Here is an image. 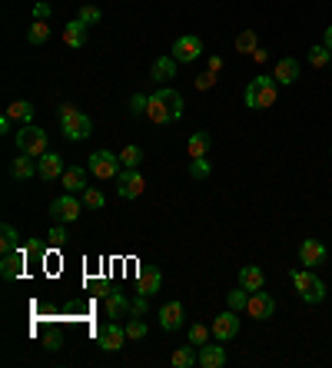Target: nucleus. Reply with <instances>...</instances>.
I'll list each match as a JSON object with an SVG mask.
<instances>
[{
	"label": "nucleus",
	"instance_id": "7",
	"mask_svg": "<svg viewBox=\"0 0 332 368\" xmlns=\"http://www.w3.org/2000/svg\"><path fill=\"white\" fill-rule=\"evenodd\" d=\"M80 213H83V199H76V193H67V196H60V199H54L50 203V216H54L56 222H76L80 219Z\"/></svg>",
	"mask_w": 332,
	"mask_h": 368
},
{
	"label": "nucleus",
	"instance_id": "6",
	"mask_svg": "<svg viewBox=\"0 0 332 368\" xmlns=\"http://www.w3.org/2000/svg\"><path fill=\"white\" fill-rule=\"evenodd\" d=\"M143 189H147V180L140 176V169H120V176H116V196L120 199H140L143 196Z\"/></svg>",
	"mask_w": 332,
	"mask_h": 368
},
{
	"label": "nucleus",
	"instance_id": "20",
	"mask_svg": "<svg viewBox=\"0 0 332 368\" xmlns=\"http://www.w3.org/2000/svg\"><path fill=\"white\" fill-rule=\"evenodd\" d=\"M87 173H90V169H83V166H70V169H63L60 183H63L67 193H83V189H87Z\"/></svg>",
	"mask_w": 332,
	"mask_h": 368
},
{
	"label": "nucleus",
	"instance_id": "30",
	"mask_svg": "<svg viewBox=\"0 0 332 368\" xmlns=\"http://www.w3.org/2000/svg\"><path fill=\"white\" fill-rule=\"evenodd\" d=\"M0 249H3V256L20 249V236H17V229H14L10 222H3V226H0Z\"/></svg>",
	"mask_w": 332,
	"mask_h": 368
},
{
	"label": "nucleus",
	"instance_id": "33",
	"mask_svg": "<svg viewBox=\"0 0 332 368\" xmlns=\"http://www.w3.org/2000/svg\"><path fill=\"white\" fill-rule=\"evenodd\" d=\"M249 295H253V292H246L242 285H236L233 292H226V305H229L233 312H242V309L249 305Z\"/></svg>",
	"mask_w": 332,
	"mask_h": 368
},
{
	"label": "nucleus",
	"instance_id": "16",
	"mask_svg": "<svg viewBox=\"0 0 332 368\" xmlns=\"http://www.w3.org/2000/svg\"><path fill=\"white\" fill-rule=\"evenodd\" d=\"M10 176H14V180H30V176H40L37 156L17 153V160H10Z\"/></svg>",
	"mask_w": 332,
	"mask_h": 368
},
{
	"label": "nucleus",
	"instance_id": "44",
	"mask_svg": "<svg viewBox=\"0 0 332 368\" xmlns=\"http://www.w3.org/2000/svg\"><path fill=\"white\" fill-rule=\"evenodd\" d=\"M47 239H50V246H56V249H63V246H67V229H63V222L50 229V236H47Z\"/></svg>",
	"mask_w": 332,
	"mask_h": 368
},
{
	"label": "nucleus",
	"instance_id": "49",
	"mask_svg": "<svg viewBox=\"0 0 332 368\" xmlns=\"http://www.w3.org/2000/svg\"><path fill=\"white\" fill-rule=\"evenodd\" d=\"M10 123H14V120L3 113V116H0V133H10Z\"/></svg>",
	"mask_w": 332,
	"mask_h": 368
},
{
	"label": "nucleus",
	"instance_id": "26",
	"mask_svg": "<svg viewBox=\"0 0 332 368\" xmlns=\"http://www.w3.org/2000/svg\"><path fill=\"white\" fill-rule=\"evenodd\" d=\"M156 96H160V100H163L166 107H169V113H173V123H176V120H180V116H183V96H180V93L173 90V87H160V90H156Z\"/></svg>",
	"mask_w": 332,
	"mask_h": 368
},
{
	"label": "nucleus",
	"instance_id": "1",
	"mask_svg": "<svg viewBox=\"0 0 332 368\" xmlns=\"http://www.w3.org/2000/svg\"><path fill=\"white\" fill-rule=\"evenodd\" d=\"M276 96H279L276 76H266V74L253 76V80L246 83V90H242V100H246L249 110H269V107L276 103Z\"/></svg>",
	"mask_w": 332,
	"mask_h": 368
},
{
	"label": "nucleus",
	"instance_id": "46",
	"mask_svg": "<svg viewBox=\"0 0 332 368\" xmlns=\"http://www.w3.org/2000/svg\"><path fill=\"white\" fill-rule=\"evenodd\" d=\"M206 70L220 74V70H222V60H220V56H209V60H206Z\"/></svg>",
	"mask_w": 332,
	"mask_h": 368
},
{
	"label": "nucleus",
	"instance_id": "19",
	"mask_svg": "<svg viewBox=\"0 0 332 368\" xmlns=\"http://www.w3.org/2000/svg\"><path fill=\"white\" fill-rule=\"evenodd\" d=\"M176 67H180V63H176V56L173 54L156 56V60H153V67H149V76H153V80H160V83H166V80H173V76H176Z\"/></svg>",
	"mask_w": 332,
	"mask_h": 368
},
{
	"label": "nucleus",
	"instance_id": "32",
	"mask_svg": "<svg viewBox=\"0 0 332 368\" xmlns=\"http://www.w3.org/2000/svg\"><path fill=\"white\" fill-rule=\"evenodd\" d=\"M27 40H30L34 47L47 43V40H50V27H47V20H34V23H30V30H27Z\"/></svg>",
	"mask_w": 332,
	"mask_h": 368
},
{
	"label": "nucleus",
	"instance_id": "48",
	"mask_svg": "<svg viewBox=\"0 0 332 368\" xmlns=\"http://www.w3.org/2000/svg\"><path fill=\"white\" fill-rule=\"evenodd\" d=\"M253 60H256V63H266V60H269V54H266L262 47H256V50H253Z\"/></svg>",
	"mask_w": 332,
	"mask_h": 368
},
{
	"label": "nucleus",
	"instance_id": "9",
	"mask_svg": "<svg viewBox=\"0 0 332 368\" xmlns=\"http://www.w3.org/2000/svg\"><path fill=\"white\" fill-rule=\"evenodd\" d=\"M169 54L176 56V63H193V60H200V56H203V40L193 37V34L176 37V43H173V50H169Z\"/></svg>",
	"mask_w": 332,
	"mask_h": 368
},
{
	"label": "nucleus",
	"instance_id": "13",
	"mask_svg": "<svg viewBox=\"0 0 332 368\" xmlns=\"http://www.w3.org/2000/svg\"><path fill=\"white\" fill-rule=\"evenodd\" d=\"M160 285H163V272L156 269V266H143L140 269V279H136V295H156L160 292Z\"/></svg>",
	"mask_w": 332,
	"mask_h": 368
},
{
	"label": "nucleus",
	"instance_id": "8",
	"mask_svg": "<svg viewBox=\"0 0 332 368\" xmlns=\"http://www.w3.org/2000/svg\"><path fill=\"white\" fill-rule=\"evenodd\" d=\"M96 342H100V349L103 351H120L123 345H127V329L120 325V322H107L103 329L96 332Z\"/></svg>",
	"mask_w": 332,
	"mask_h": 368
},
{
	"label": "nucleus",
	"instance_id": "25",
	"mask_svg": "<svg viewBox=\"0 0 332 368\" xmlns=\"http://www.w3.org/2000/svg\"><path fill=\"white\" fill-rule=\"evenodd\" d=\"M147 116L153 120V123H156V127H166V123H173V113H169V107H166V103L160 100V96H156V93L149 96V103H147Z\"/></svg>",
	"mask_w": 332,
	"mask_h": 368
},
{
	"label": "nucleus",
	"instance_id": "5",
	"mask_svg": "<svg viewBox=\"0 0 332 368\" xmlns=\"http://www.w3.org/2000/svg\"><path fill=\"white\" fill-rule=\"evenodd\" d=\"M120 156L116 153H110V149H96L90 156V163H87V169H90L96 180H116L120 176Z\"/></svg>",
	"mask_w": 332,
	"mask_h": 368
},
{
	"label": "nucleus",
	"instance_id": "22",
	"mask_svg": "<svg viewBox=\"0 0 332 368\" xmlns=\"http://www.w3.org/2000/svg\"><path fill=\"white\" fill-rule=\"evenodd\" d=\"M240 285L246 292H259L262 285H266V272L259 269V266H242L240 269Z\"/></svg>",
	"mask_w": 332,
	"mask_h": 368
},
{
	"label": "nucleus",
	"instance_id": "2",
	"mask_svg": "<svg viewBox=\"0 0 332 368\" xmlns=\"http://www.w3.org/2000/svg\"><path fill=\"white\" fill-rule=\"evenodd\" d=\"M60 133H63V140L80 143V140H87L93 133V120L87 113L76 110L74 103H63V107H60Z\"/></svg>",
	"mask_w": 332,
	"mask_h": 368
},
{
	"label": "nucleus",
	"instance_id": "50",
	"mask_svg": "<svg viewBox=\"0 0 332 368\" xmlns=\"http://www.w3.org/2000/svg\"><path fill=\"white\" fill-rule=\"evenodd\" d=\"M47 349H50V351L60 349V338H56V335H47Z\"/></svg>",
	"mask_w": 332,
	"mask_h": 368
},
{
	"label": "nucleus",
	"instance_id": "3",
	"mask_svg": "<svg viewBox=\"0 0 332 368\" xmlns=\"http://www.w3.org/2000/svg\"><path fill=\"white\" fill-rule=\"evenodd\" d=\"M289 279H293V289L299 292V299H302L306 305H319V302L326 299V282L315 276L313 269H306V266H302V269H293Z\"/></svg>",
	"mask_w": 332,
	"mask_h": 368
},
{
	"label": "nucleus",
	"instance_id": "43",
	"mask_svg": "<svg viewBox=\"0 0 332 368\" xmlns=\"http://www.w3.org/2000/svg\"><path fill=\"white\" fill-rule=\"evenodd\" d=\"M193 87H196V90H213V87H216V74H213V70L200 74L196 80H193Z\"/></svg>",
	"mask_w": 332,
	"mask_h": 368
},
{
	"label": "nucleus",
	"instance_id": "12",
	"mask_svg": "<svg viewBox=\"0 0 332 368\" xmlns=\"http://www.w3.org/2000/svg\"><path fill=\"white\" fill-rule=\"evenodd\" d=\"M326 256H329V249H326L319 239H302V246H299V266H306V269L322 266Z\"/></svg>",
	"mask_w": 332,
	"mask_h": 368
},
{
	"label": "nucleus",
	"instance_id": "28",
	"mask_svg": "<svg viewBox=\"0 0 332 368\" xmlns=\"http://www.w3.org/2000/svg\"><path fill=\"white\" fill-rule=\"evenodd\" d=\"M173 365H176V368L200 365V351H196V345H193V342H189V345H180V349L173 351Z\"/></svg>",
	"mask_w": 332,
	"mask_h": 368
},
{
	"label": "nucleus",
	"instance_id": "36",
	"mask_svg": "<svg viewBox=\"0 0 332 368\" xmlns=\"http://www.w3.org/2000/svg\"><path fill=\"white\" fill-rule=\"evenodd\" d=\"M140 160H143V149H140V147H133V143H129V147L120 149V163L127 166V169H136V166H140Z\"/></svg>",
	"mask_w": 332,
	"mask_h": 368
},
{
	"label": "nucleus",
	"instance_id": "35",
	"mask_svg": "<svg viewBox=\"0 0 332 368\" xmlns=\"http://www.w3.org/2000/svg\"><path fill=\"white\" fill-rule=\"evenodd\" d=\"M80 196H83V206H87V209H103V206H107V196H103L96 186H87Z\"/></svg>",
	"mask_w": 332,
	"mask_h": 368
},
{
	"label": "nucleus",
	"instance_id": "45",
	"mask_svg": "<svg viewBox=\"0 0 332 368\" xmlns=\"http://www.w3.org/2000/svg\"><path fill=\"white\" fill-rule=\"evenodd\" d=\"M34 20H50V3H37L34 7Z\"/></svg>",
	"mask_w": 332,
	"mask_h": 368
},
{
	"label": "nucleus",
	"instance_id": "42",
	"mask_svg": "<svg viewBox=\"0 0 332 368\" xmlns=\"http://www.w3.org/2000/svg\"><path fill=\"white\" fill-rule=\"evenodd\" d=\"M80 20H83L87 27L100 23V7H93V3H83V7H80Z\"/></svg>",
	"mask_w": 332,
	"mask_h": 368
},
{
	"label": "nucleus",
	"instance_id": "37",
	"mask_svg": "<svg viewBox=\"0 0 332 368\" xmlns=\"http://www.w3.org/2000/svg\"><path fill=\"white\" fill-rule=\"evenodd\" d=\"M127 338H129V342H140V338H147V322L133 315V318L127 322Z\"/></svg>",
	"mask_w": 332,
	"mask_h": 368
},
{
	"label": "nucleus",
	"instance_id": "39",
	"mask_svg": "<svg viewBox=\"0 0 332 368\" xmlns=\"http://www.w3.org/2000/svg\"><path fill=\"white\" fill-rule=\"evenodd\" d=\"M147 103H149V96L133 93V96H129V103H127V110L133 113V116H147Z\"/></svg>",
	"mask_w": 332,
	"mask_h": 368
},
{
	"label": "nucleus",
	"instance_id": "53",
	"mask_svg": "<svg viewBox=\"0 0 332 368\" xmlns=\"http://www.w3.org/2000/svg\"><path fill=\"white\" fill-rule=\"evenodd\" d=\"M329 153H332V147H329Z\"/></svg>",
	"mask_w": 332,
	"mask_h": 368
},
{
	"label": "nucleus",
	"instance_id": "31",
	"mask_svg": "<svg viewBox=\"0 0 332 368\" xmlns=\"http://www.w3.org/2000/svg\"><path fill=\"white\" fill-rule=\"evenodd\" d=\"M7 116L17 120V123H34V107H30L27 100H17V103L7 107Z\"/></svg>",
	"mask_w": 332,
	"mask_h": 368
},
{
	"label": "nucleus",
	"instance_id": "29",
	"mask_svg": "<svg viewBox=\"0 0 332 368\" xmlns=\"http://www.w3.org/2000/svg\"><path fill=\"white\" fill-rule=\"evenodd\" d=\"M306 60L313 63V70H322V67H329L332 63V50L326 47V43H313L309 54H306Z\"/></svg>",
	"mask_w": 332,
	"mask_h": 368
},
{
	"label": "nucleus",
	"instance_id": "52",
	"mask_svg": "<svg viewBox=\"0 0 332 368\" xmlns=\"http://www.w3.org/2000/svg\"><path fill=\"white\" fill-rule=\"evenodd\" d=\"M329 70H332V63H329Z\"/></svg>",
	"mask_w": 332,
	"mask_h": 368
},
{
	"label": "nucleus",
	"instance_id": "51",
	"mask_svg": "<svg viewBox=\"0 0 332 368\" xmlns=\"http://www.w3.org/2000/svg\"><path fill=\"white\" fill-rule=\"evenodd\" d=\"M322 43H326V47H329V50H332V23H329V27H326V34H322Z\"/></svg>",
	"mask_w": 332,
	"mask_h": 368
},
{
	"label": "nucleus",
	"instance_id": "40",
	"mask_svg": "<svg viewBox=\"0 0 332 368\" xmlns=\"http://www.w3.org/2000/svg\"><path fill=\"white\" fill-rule=\"evenodd\" d=\"M209 335H213V329H206V325H189V342H193L196 349L209 342Z\"/></svg>",
	"mask_w": 332,
	"mask_h": 368
},
{
	"label": "nucleus",
	"instance_id": "41",
	"mask_svg": "<svg viewBox=\"0 0 332 368\" xmlns=\"http://www.w3.org/2000/svg\"><path fill=\"white\" fill-rule=\"evenodd\" d=\"M147 312H149V299H147V295H136V299H129V315L143 318Z\"/></svg>",
	"mask_w": 332,
	"mask_h": 368
},
{
	"label": "nucleus",
	"instance_id": "15",
	"mask_svg": "<svg viewBox=\"0 0 332 368\" xmlns=\"http://www.w3.org/2000/svg\"><path fill=\"white\" fill-rule=\"evenodd\" d=\"M299 74H302V67H299V60H293V56L279 60L276 70H273V76H276L279 87H293L295 80H299Z\"/></svg>",
	"mask_w": 332,
	"mask_h": 368
},
{
	"label": "nucleus",
	"instance_id": "14",
	"mask_svg": "<svg viewBox=\"0 0 332 368\" xmlns=\"http://www.w3.org/2000/svg\"><path fill=\"white\" fill-rule=\"evenodd\" d=\"M23 266H27V249L7 252V256H3V262H0V276L7 279V282H14V279L23 276Z\"/></svg>",
	"mask_w": 332,
	"mask_h": 368
},
{
	"label": "nucleus",
	"instance_id": "11",
	"mask_svg": "<svg viewBox=\"0 0 332 368\" xmlns=\"http://www.w3.org/2000/svg\"><path fill=\"white\" fill-rule=\"evenodd\" d=\"M246 312L253 315L256 322H266V318H273V312H276V299H273L269 292H262V289H259V292L249 295V305H246Z\"/></svg>",
	"mask_w": 332,
	"mask_h": 368
},
{
	"label": "nucleus",
	"instance_id": "21",
	"mask_svg": "<svg viewBox=\"0 0 332 368\" xmlns=\"http://www.w3.org/2000/svg\"><path fill=\"white\" fill-rule=\"evenodd\" d=\"M200 365L203 368H222L226 365V342L222 345H200Z\"/></svg>",
	"mask_w": 332,
	"mask_h": 368
},
{
	"label": "nucleus",
	"instance_id": "47",
	"mask_svg": "<svg viewBox=\"0 0 332 368\" xmlns=\"http://www.w3.org/2000/svg\"><path fill=\"white\" fill-rule=\"evenodd\" d=\"M27 256H43V246H40V242H30V246H27Z\"/></svg>",
	"mask_w": 332,
	"mask_h": 368
},
{
	"label": "nucleus",
	"instance_id": "27",
	"mask_svg": "<svg viewBox=\"0 0 332 368\" xmlns=\"http://www.w3.org/2000/svg\"><path fill=\"white\" fill-rule=\"evenodd\" d=\"M127 312H129V299H127V295H123V292H110V295H107V318L120 322Z\"/></svg>",
	"mask_w": 332,
	"mask_h": 368
},
{
	"label": "nucleus",
	"instance_id": "24",
	"mask_svg": "<svg viewBox=\"0 0 332 368\" xmlns=\"http://www.w3.org/2000/svg\"><path fill=\"white\" fill-rule=\"evenodd\" d=\"M63 40H67V47H74V50H80L83 43H87V23L76 17L70 20L67 27H63Z\"/></svg>",
	"mask_w": 332,
	"mask_h": 368
},
{
	"label": "nucleus",
	"instance_id": "4",
	"mask_svg": "<svg viewBox=\"0 0 332 368\" xmlns=\"http://www.w3.org/2000/svg\"><path fill=\"white\" fill-rule=\"evenodd\" d=\"M14 143H17V153H27V156H43L50 153L47 149V129H40L37 123H20V129L14 133Z\"/></svg>",
	"mask_w": 332,
	"mask_h": 368
},
{
	"label": "nucleus",
	"instance_id": "17",
	"mask_svg": "<svg viewBox=\"0 0 332 368\" xmlns=\"http://www.w3.org/2000/svg\"><path fill=\"white\" fill-rule=\"evenodd\" d=\"M37 169H40V180H47V183H50V180H56V176H63V169H67V166H63V156H56V153H43V156L37 160Z\"/></svg>",
	"mask_w": 332,
	"mask_h": 368
},
{
	"label": "nucleus",
	"instance_id": "18",
	"mask_svg": "<svg viewBox=\"0 0 332 368\" xmlns=\"http://www.w3.org/2000/svg\"><path fill=\"white\" fill-rule=\"evenodd\" d=\"M183 318H186V312L180 302H166L163 309H160V325H163V332H176L183 325Z\"/></svg>",
	"mask_w": 332,
	"mask_h": 368
},
{
	"label": "nucleus",
	"instance_id": "10",
	"mask_svg": "<svg viewBox=\"0 0 332 368\" xmlns=\"http://www.w3.org/2000/svg\"><path fill=\"white\" fill-rule=\"evenodd\" d=\"M209 329H213V338H216V342H233V338L240 335V315L229 309V312L216 315Z\"/></svg>",
	"mask_w": 332,
	"mask_h": 368
},
{
	"label": "nucleus",
	"instance_id": "34",
	"mask_svg": "<svg viewBox=\"0 0 332 368\" xmlns=\"http://www.w3.org/2000/svg\"><path fill=\"white\" fill-rule=\"evenodd\" d=\"M233 47H236V54L253 56V50H256V47H259V37H256V34H253V30H242L240 37H236V43H233Z\"/></svg>",
	"mask_w": 332,
	"mask_h": 368
},
{
	"label": "nucleus",
	"instance_id": "23",
	"mask_svg": "<svg viewBox=\"0 0 332 368\" xmlns=\"http://www.w3.org/2000/svg\"><path fill=\"white\" fill-rule=\"evenodd\" d=\"M209 147H213V136H209L206 129L193 133V136L186 140V153H189V160H200V156H206V153H209Z\"/></svg>",
	"mask_w": 332,
	"mask_h": 368
},
{
	"label": "nucleus",
	"instance_id": "38",
	"mask_svg": "<svg viewBox=\"0 0 332 368\" xmlns=\"http://www.w3.org/2000/svg\"><path fill=\"white\" fill-rule=\"evenodd\" d=\"M213 173V166H209V160L206 156H200V160H189V176L193 180H206Z\"/></svg>",
	"mask_w": 332,
	"mask_h": 368
}]
</instances>
